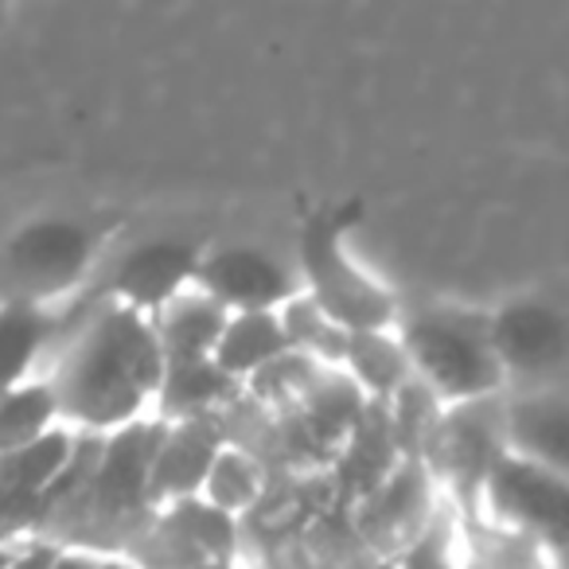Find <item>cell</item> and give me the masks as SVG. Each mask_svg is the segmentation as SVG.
<instances>
[{"label":"cell","instance_id":"ffe728a7","mask_svg":"<svg viewBox=\"0 0 569 569\" xmlns=\"http://www.w3.org/2000/svg\"><path fill=\"white\" fill-rule=\"evenodd\" d=\"M56 426L59 413L43 379L0 395V457L12 449H24V445H32L36 437H43Z\"/></svg>","mask_w":569,"mask_h":569},{"label":"cell","instance_id":"ac0fdd59","mask_svg":"<svg viewBox=\"0 0 569 569\" xmlns=\"http://www.w3.org/2000/svg\"><path fill=\"white\" fill-rule=\"evenodd\" d=\"M460 569H561L553 553L535 546L530 538L491 527L483 519H457Z\"/></svg>","mask_w":569,"mask_h":569},{"label":"cell","instance_id":"7402d4cb","mask_svg":"<svg viewBox=\"0 0 569 569\" xmlns=\"http://www.w3.org/2000/svg\"><path fill=\"white\" fill-rule=\"evenodd\" d=\"M387 569H460L457 515L441 507L421 535H413L395 558H387Z\"/></svg>","mask_w":569,"mask_h":569},{"label":"cell","instance_id":"8fae6325","mask_svg":"<svg viewBox=\"0 0 569 569\" xmlns=\"http://www.w3.org/2000/svg\"><path fill=\"white\" fill-rule=\"evenodd\" d=\"M503 413L507 452L522 460H535L553 472H566L569 465V398L566 382L558 387L503 390L499 395Z\"/></svg>","mask_w":569,"mask_h":569},{"label":"cell","instance_id":"52a82bcc","mask_svg":"<svg viewBox=\"0 0 569 569\" xmlns=\"http://www.w3.org/2000/svg\"><path fill=\"white\" fill-rule=\"evenodd\" d=\"M488 343L503 390L558 387L569 359L566 312L538 293H519L488 312Z\"/></svg>","mask_w":569,"mask_h":569},{"label":"cell","instance_id":"5bb4252c","mask_svg":"<svg viewBox=\"0 0 569 569\" xmlns=\"http://www.w3.org/2000/svg\"><path fill=\"white\" fill-rule=\"evenodd\" d=\"M284 351H289V340H284L277 312H234L222 320L219 336H214L211 367L230 387H246L253 375L266 371Z\"/></svg>","mask_w":569,"mask_h":569},{"label":"cell","instance_id":"44dd1931","mask_svg":"<svg viewBox=\"0 0 569 569\" xmlns=\"http://www.w3.org/2000/svg\"><path fill=\"white\" fill-rule=\"evenodd\" d=\"M325 375H328V367L312 363L309 356L284 351V356L273 359L266 371L253 375V379L246 382V390H250L261 406H269V410H297V406L320 387Z\"/></svg>","mask_w":569,"mask_h":569},{"label":"cell","instance_id":"d4e9b609","mask_svg":"<svg viewBox=\"0 0 569 569\" xmlns=\"http://www.w3.org/2000/svg\"><path fill=\"white\" fill-rule=\"evenodd\" d=\"M379 569H387V561H382V566H379Z\"/></svg>","mask_w":569,"mask_h":569},{"label":"cell","instance_id":"3957f363","mask_svg":"<svg viewBox=\"0 0 569 569\" xmlns=\"http://www.w3.org/2000/svg\"><path fill=\"white\" fill-rule=\"evenodd\" d=\"M118 222L36 214L0 242V301L63 309L94 277Z\"/></svg>","mask_w":569,"mask_h":569},{"label":"cell","instance_id":"4fadbf2b","mask_svg":"<svg viewBox=\"0 0 569 569\" xmlns=\"http://www.w3.org/2000/svg\"><path fill=\"white\" fill-rule=\"evenodd\" d=\"M227 437L211 418L196 421H160L157 452L149 465V503L168 507L180 499H196L214 452Z\"/></svg>","mask_w":569,"mask_h":569},{"label":"cell","instance_id":"8992f818","mask_svg":"<svg viewBox=\"0 0 569 569\" xmlns=\"http://www.w3.org/2000/svg\"><path fill=\"white\" fill-rule=\"evenodd\" d=\"M472 515L491 522V527H503L511 535L530 538V542L542 546L558 561L566 558V535H569L566 472H553L546 465L503 452L496 460V468L488 472V480H483Z\"/></svg>","mask_w":569,"mask_h":569},{"label":"cell","instance_id":"5b68a950","mask_svg":"<svg viewBox=\"0 0 569 569\" xmlns=\"http://www.w3.org/2000/svg\"><path fill=\"white\" fill-rule=\"evenodd\" d=\"M507 452L503 441V413H499V395L483 402L445 406L437 413L433 429L426 433L418 449V465L429 472L441 503L457 519H468L476 511V499L496 468V460Z\"/></svg>","mask_w":569,"mask_h":569},{"label":"cell","instance_id":"7c38bea8","mask_svg":"<svg viewBox=\"0 0 569 569\" xmlns=\"http://www.w3.org/2000/svg\"><path fill=\"white\" fill-rule=\"evenodd\" d=\"M67 328H71L67 305L43 309V305L0 301V395L43 379Z\"/></svg>","mask_w":569,"mask_h":569},{"label":"cell","instance_id":"6da1fadb","mask_svg":"<svg viewBox=\"0 0 569 569\" xmlns=\"http://www.w3.org/2000/svg\"><path fill=\"white\" fill-rule=\"evenodd\" d=\"M164 356L149 317L98 297L51 356L43 382L59 426L82 437H110L157 418Z\"/></svg>","mask_w":569,"mask_h":569},{"label":"cell","instance_id":"603a6c76","mask_svg":"<svg viewBox=\"0 0 569 569\" xmlns=\"http://www.w3.org/2000/svg\"><path fill=\"white\" fill-rule=\"evenodd\" d=\"M102 553L106 550H94V546H67V542H59V550L51 553L48 569H98V566H102Z\"/></svg>","mask_w":569,"mask_h":569},{"label":"cell","instance_id":"30bf717a","mask_svg":"<svg viewBox=\"0 0 569 569\" xmlns=\"http://www.w3.org/2000/svg\"><path fill=\"white\" fill-rule=\"evenodd\" d=\"M441 496H437L429 472L418 460H402L379 480V488L367 496L359 507V530L363 538L382 553V561L395 558L413 535L426 530V522L441 511Z\"/></svg>","mask_w":569,"mask_h":569},{"label":"cell","instance_id":"2e32d148","mask_svg":"<svg viewBox=\"0 0 569 569\" xmlns=\"http://www.w3.org/2000/svg\"><path fill=\"white\" fill-rule=\"evenodd\" d=\"M222 320H227V312H222L219 305L207 301L199 289L176 297L164 312H157V317H152L164 367H172V363H203V359H211L214 336H219Z\"/></svg>","mask_w":569,"mask_h":569},{"label":"cell","instance_id":"9c48e42d","mask_svg":"<svg viewBox=\"0 0 569 569\" xmlns=\"http://www.w3.org/2000/svg\"><path fill=\"white\" fill-rule=\"evenodd\" d=\"M196 289L227 317L234 312H281L301 293L297 269L261 246H207L196 269Z\"/></svg>","mask_w":569,"mask_h":569},{"label":"cell","instance_id":"7a4b0ae2","mask_svg":"<svg viewBox=\"0 0 569 569\" xmlns=\"http://www.w3.org/2000/svg\"><path fill=\"white\" fill-rule=\"evenodd\" d=\"M363 219V199L320 203L301 219L297 281L301 293L343 332H395L398 297L351 253V230Z\"/></svg>","mask_w":569,"mask_h":569},{"label":"cell","instance_id":"d6986e66","mask_svg":"<svg viewBox=\"0 0 569 569\" xmlns=\"http://www.w3.org/2000/svg\"><path fill=\"white\" fill-rule=\"evenodd\" d=\"M277 320H281V328H284L289 351H297V356H309L312 363L328 367V371H340L343 343H348L351 332L336 328L332 320H328L325 312L309 301V297L297 293L293 301L277 312Z\"/></svg>","mask_w":569,"mask_h":569},{"label":"cell","instance_id":"e0dca14e","mask_svg":"<svg viewBox=\"0 0 569 569\" xmlns=\"http://www.w3.org/2000/svg\"><path fill=\"white\" fill-rule=\"evenodd\" d=\"M261 496H266V465L246 445L227 437L219 445V452H214L196 499H203L211 511L238 522L246 511H253L261 503Z\"/></svg>","mask_w":569,"mask_h":569},{"label":"cell","instance_id":"277c9868","mask_svg":"<svg viewBox=\"0 0 569 569\" xmlns=\"http://www.w3.org/2000/svg\"><path fill=\"white\" fill-rule=\"evenodd\" d=\"M395 336L406 351L413 382H421L441 406L503 395V375L488 343V312L426 305L410 317H398Z\"/></svg>","mask_w":569,"mask_h":569},{"label":"cell","instance_id":"cb8c5ba5","mask_svg":"<svg viewBox=\"0 0 569 569\" xmlns=\"http://www.w3.org/2000/svg\"><path fill=\"white\" fill-rule=\"evenodd\" d=\"M98 569H144V566L129 558V553H102V566Z\"/></svg>","mask_w":569,"mask_h":569},{"label":"cell","instance_id":"ba28073f","mask_svg":"<svg viewBox=\"0 0 569 569\" xmlns=\"http://www.w3.org/2000/svg\"><path fill=\"white\" fill-rule=\"evenodd\" d=\"M207 246L183 234H152L133 242L106 277L102 301L133 309L141 317L164 312L176 297L196 289V269Z\"/></svg>","mask_w":569,"mask_h":569},{"label":"cell","instance_id":"9a60e30c","mask_svg":"<svg viewBox=\"0 0 569 569\" xmlns=\"http://www.w3.org/2000/svg\"><path fill=\"white\" fill-rule=\"evenodd\" d=\"M340 375L356 387L359 398H379L382 406L413 379L395 332H351L343 343Z\"/></svg>","mask_w":569,"mask_h":569}]
</instances>
